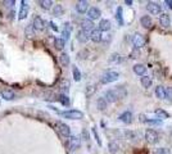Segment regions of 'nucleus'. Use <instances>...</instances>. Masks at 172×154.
<instances>
[{
  "mask_svg": "<svg viewBox=\"0 0 172 154\" xmlns=\"http://www.w3.org/2000/svg\"><path fill=\"white\" fill-rule=\"evenodd\" d=\"M127 95V91L123 86H118V88H114V89H111V90H107L104 93V99L109 103H114L120 99H123V98Z\"/></svg>",
  "mask_w": 172,
  "mask_h": 154,
  "instance_id": "f257e3e1",
  "label": "nucleus"
},
{
  "mask_svg": "<svg viewBox=\"0 0 172 154\" xmlns=\"http://www.w3.org/2000/svg\"><path fill=\"white\" fill-rule=\"evenodd\" d=\"M60 116L64 118H68V119H82L84 118V113L77 109H70V110L60 112Z\"/></svg>",
  "mask_w": 172,
  "mask_h": 154,
  "instance_id": "f03ea898",
  "label": "nucleus"
},
{
  "mask_svg": "<svg viewBox=\"0 0 172 154\" xmlns=\"http://www.w3.org/2000/svg\"><path fill=\"white\" fill-rule=\"evenodd\" d=\"M118 77H120V73L116 72V71H108L102 75V78H100V82L104 83V85H107V83H112L114 81L118 80Z\"/></svg>",
  "mask_w": 172,
  "mask_h": 154,
  "instance_id": "7ed1b4c3",
  "label": "nucleus"
},
{
  "mask_svg": "<svg viewBox=\"0 0 172 154\" xmlns=\"http://www.w3.org/2000/svg\"><path fill=\"white\" fill-rule=\"evenodd\" d=\"M145 140L149 143V144H157L159 141V134H158L155 130H152V129H148L145 131Z\"/></svg>",
  "mask_w": 172,
  "mask_h": 154,
  "instance_id": "20e7f679",
  "label": "nucleus"
},
{
  "mask_svg": "<svg viewBox=\"0 0 172 154\" xmlns=\"http://www.w3.org/2000/svg\"><path fill=\"white\" fill-rule=\"evenodd\" d=\"M55 127H57L58 132H59L63 137H70V136H71V129H70L68 125H65V123L58 121V122L55 123Z\"/></svg>",
  "mask_w": 172,
  "mask_h": 154,
  "instance_id": "39448f33",
  "label": "nucleus"
},
{
  "mask_svg": "<svg viewBox=\"0 0 172 154\" xmlns=\"http://www.w3.org/2000/svg\"><path fill=\"white\" fill-rule=\"evenodd\" d=\"M147 9L153 16H158V14H161V13H162V7L158 3H154V2H148Z\"/></svg>",
  "mask_w": 172,
  "mask_h": 154,
  "instance_id": "423d86ee",
  "label": "nucleus"
},
{
  "mask_svg": "<svg viewBox=\"0 0 172 154\" xmlns=\"http://www.w3.org/2000/svg\"><path fill=\"white\" fill-rule=\"evenodd\" d=\"M30 13V5L27 2H22V5H21V9H19V13H18V19L22 21V19H26Z\"/></svg>",
  "mask_w": 172,
  "mask_h": 154,
  "instance_id": "0eeeda50",
  "label": "nucleus"
},
{
  "mask_svg": "<svg viewBox=\"0 0 172 154\" xmlns=\"http://www.w3.org/2000/svg\"><path fill=\"white\" fill-rule=\"evenodd\" d=\"M32 27L35 29V31H43L45 29V22L40 16H35L32 19Z\"/></svg>",
  "mask_w": 172,
  "mask_h": 154,
  "instance_id": "6e6552de",
  "label": "nucleus"
},
{
  "mask_svg": "<svg viewBox=\"0 0 172 154\" xmlns=\"http://www.w3.org/2000/svg\"><path fill=\"white\" fill-rule=\"evenodd\" d=\"M100 16H102V12H100L99 8H96V7H91V8H89V10H87V17H89L90 21L99 19Z\"/></svg>",
  "mask_w": 172,
  "mask_h": 154,
  "instance_id": "1a4fd4ad",
  "label": "nucleus"
},
{
  "mask_svg": "<svg viewBox=\"0 0 172 154\" xmlns=\"http://www.w3.org/2000/svg\"><path fill=\"white\" fill-rule=\"evenodd\" d=\"M67 145H68L70 150H76V149L80 148V145H81V139L77 137V136H70Z\"/></svg>",
  "mask_w": 172,
  "mask_h": 154,
  "instance_id": "9d476101",
  "label": "nucleus"
},
{
  "mask_svg": "<svg viewBox=\"0 0 172 154\" xmlns=\"http://www.w3.org/2000/svg\"><path fill=\"white\" fill-rule=\"evenodd\" d=\"M132 45H134L136 49L143 48V46L145 45V40H144V37H143L140 34L134 35V36H132Z\"/></svg>",
  "mask_w": 172,
  "mask_h": 154,
  "instance_id": "9b49d317",
  "label": "nucleus"
},
{
  "mask_svg": "<svg viewBox=\"0 0 172 154\" xmlns=\"http://www.w3.org/2000/svg\"><path fill=\"white\" fill-rule=\"evenodd\" d=\"M123 135H125V137H126L127 140H130L131 143H135V141H138V140L140 139V134H139V132L131 131V130H126V131L123 132Z\"/></svg>",
  "mask_w": 172,
  "mask_h": 154,
  "instance_id": "f8f14e48",
  "label": "nucleus"
},
{
  "mask_svg": "<svg viewBox=\"0 0 172 154\" xmlns=\"http://www.w3.org/2000/svg\"><path fill=\"white\" fill-rule=\"evenodd\" d=\"M76 10L80 13V14H84L89 10V2L86 0H81V2H77L76 3Z\"/></svg>",
  "mask_w": 172,
  "mask_h": 154,
  "instance_id": "ddd939ff",
  "label": "nucleus"
},
{
  "mask_svg": "<svg viewBox=\"0 0 172 154\" xmlns=\"http://www.w3.org/2000/svg\"><path fill=\"white\" fill-rule=\"evenodd\" d=\"M132 118H134V116H132V113L130 110H125L118 116V119H120L121 122H123V123H131Z\"/></svg>",
  "mask_w": 172,
  "mask_h": 154,
  "instance_id": "4468645a",
  "label": "nucleus"
},
{
  "mask_svg": "<svg viewBox=\"0 0 172 154\" xmlns=\"http://www.w3.org/2000/svg\"><path fill=\"white\" fill-rule=\"evenodd\" d=\"M94 26H95L94 22L90 21L89 18H85V19L81 21V30H85L87 32H91L92 30H94Z\"/></svg>",
  "mask_w": 172,
  "mask_h": 154,
  "instance_id": "2eb2a0df",
  "label": "nucleus"
},
{
  "mask_svg": "<svg viewBox=\"0 0 172 154\" xmlns=\"http://www.w3.org/2000/svg\"><path fill=\"white\" fill-rule=\"evenodd\" d=\"M77 40L80 41V43H82V44H85V43H87V41L90 40V32H87V31H85V30H80L77 32Z\"/></svg>",
  "mask_w": 172,
  "mask_h": 154,
  "instance_id": "dca6fc26",
  "label": "nucleus"
},
{
  "mask_svg": "<svg viewBox=\"0 0 172 154\" xmlns=\"http://www.w3.org/2000/svg\"><path fill=\"white\" fill-rule=\"evenodd\" d=\"M112 29V23H111V21L109 19H102L100 22H99V31L102 32V31H104V32H107V31H109Z\"/></svg>",
  "mask_w": 172,
  "mask_h": 154,
  "instance_id": "f3484780",
  "label": "nucleus"
},
{
  "mask_svg": "<svg viewBox=\"0 0 172 154\" xmlns=\"http://www.w3.org/2000/svg\"><path fill=\"white\" fill-rule=\"evenodd\" d=\"M159 24L162 27H164V29H167V27L171 24V18L167 13H161L159 14Z\"/></svg>",
  "mask_w": 172,
  "mask_h": 154,
  "instance_id": "a211bd4d",
  "label": "nucleus"
},
{
  "mask_svg": "<svg viewBox=\"0 0 172 154\" xmlns=\"http://www.w3.org/2000/svg\"><path fill=\"white\" fill-rule=\"evenodd\" d=\"M140 24L144 27V29H150L153 26V19L150 16H143L140 18Z\"/></svg>",
  "mask_w": 172,
  "mask_h": 154,
  "instance_id": "6ab92c4d",
  "label": "nucleus"
},
{
  "mask_svg": "<svg viewBox=\"0 0 172 154\" xmlns=\"http://www.w3.org/2000/svg\"><path fill=\"white\" fill-rule=\"evenodd\" d=\"M132 71H134V73L135 75H138V76H144L145 75V72H147V67H145L144 64H135L134 67H132Z\"/></svg>",
  "mask_w": 172,
  "mask_h": 154,
  "instance_id": "aec40b11",
  "label": "nucleus"
},
{
  "mask_svg": "<svg viewBox=\"0 0 172 154\" xmlns=\"http://www.w3.org/2000/svg\"><path fill=\"white\" fill-rule=\"evenodd\" d=\"M102 32L98 30V29H94L91 32H90V40L94 41V43H100L102 41Z\"/></svg>",
  "mask_w": 172,
  "mask_h": 154,
  "instance_id": "412c9836",
  "label": "nucleus"
},
{
  "mask_svg": "<svg viewBox=\"0 0 172 154\" xmlns=\"http://www.w3.org/2000/svg\"><path fill=\"white\" fill-rule=\"evenodd\" d=\"M71 32H72V26H71V23H70V22H65V23H64L63 32H62V35H63V40H64V41L70 39Z\"/></svg>",
  "mask_w": 172,
  "mask_h": 154,
  "instance_id": "4be33fe9",
  "label": "nucleus"
},
{
  "mask_svg": "<svg viewBox=\"0 0 172 154\" xmlns=\"http://www.w3.org/2000/svg\"><path fill=\"white\" fill-rule=\"evenodd\" d=\"M140 82H141V85H143V88H145V89H149L150 86H152V83H153V80H152V77L150 76H141V78H140Z\"/></svg>",
  "mask_w": 172,
  "mask_h": 154,
  "instance_id": "5701e85b",
  "label": "nucleus"
},
{
  "mask_svg": "<svg viewBox=\"0 0 172 154\" xmlns=\"http://www.w3.org/2000/svg\"><path fill=\"white\" fill-rule=\"evenodd\" d=\"M108 102L104 99L103 96H100V98H98V100H96V107H98V109L99 110H105L108 108Z\"/></svg>",
  "mask_w": 172,
  "mask_h": 154,
  "instance_id": "b1692460",
  "label": "nucleus"
},
{
  "mask_svg": "<svg viewBox=\"0 0 172 154\" xmlns=\"http://www.w3.org/2000/svg\"><path fill=\"white\" fill-rule=\"evenodd\" d=\"M70 62H71V59H70V55H68L67 53H62V54L59 55V63H60L63 67L70 66Z\"/></svg>",
  "mask_w": 172,
  "mask_h": 154,
  "instance_id": "393cba45",
  "label": "nucleus"
},
{
  "mask_svg": "<svg viewBox=\"0 0 172 154\" xmlns=\"http://www.w3.org/2000/svg\"><path fill=\"white\" fill-rule=\"evenodd\" d=\"M140 121L143 123H150V125H162V121L161 119H150V118H147L144 114H140Z\"/></svg>",
  "mask_w": 172,
  "mask_h": 154,
  "instance_id": "a878e982",
  "label": "nucleus"
},
{
  "mask_svg": "<svg viewBox=\"0 0 172 154\" xmlns=\"http://www.w3.org/2000/svg\"><path fill=\"white\" fill-rule=\"evenodd\" d=\"M123 9H122V7H118L117 8V12H116V19H117V22H118V24L120 26H123Z\"/></svg>",
  "mask_w": 172,
  "mask_h": 154,
  "instance_id": "bb28decb",
  "label": "nucleus"
},
{
  "mask_svg": "<svg viewBox=\"0 0 172 154\" xmlns=\"http://www.w3.org/2000/svg\"><path fill=\"white\" fill-rule=\"evenodd\" d=\"M24 35L27 39H32L35 37V29L32 27V24H27L26 26V29H24Z\"/></svg>",
  "mask_w": 172,
  "mask_h": 154,
  "instance_id": "cd10ccee",
  "label": "nucleus"
},
{
  "mask_svg": "<svg viewBox=\"0 0 172 154\" xmlns=\"http://www.w3.org/2000/svg\"><path fill=\"white\" fill-rule=\"evenodd\" d=\"M2 96L4 98L5 100H13L16 98V94L13 93L12 90H3L2 91Z\"/></svg>",
  "mask_w": 172,
  "mask_h": 154,
  "instance_id": "c85d7f7f",
  "label": "nucleus"
},
{
  "mask_svg": "<svg viewBox=\"0 0 172 154\" xmlns=\"http://www.w3.org/2000/svg\"><path fill=\"white\" fill-rule=\"evenodd\" d=\"M154 94H155V96L158 98V99H161V100H163L164 99V88L163 86H157L155 88V91H154Z\"/></svg>",
  "mask_w": 172,
  "mask_h": 154,
  "instance_id": "c756f323",
  "label": "nucleus"
},
{
  "mask_svg": "<svg viewBox=\"0 0 172 154\" xmlns=\"http://www.w3.org/2000/svg\"><path fill=\"white\" fill-rule=\"evenodd\" d=\"M63 13H64V9L60 4H57V5L53 7V14H54L55 17H60Z\"/></svg>",
  "mask_w": 172,
  "mask_h": 154,
  "instance_id": "7c9ffc66",
  "label": "nucleus"
},
{
  "mask_svg": "<svg viewBox=\"0 0 172 154\" xmlns=\"http://www.w3.org/2000/svg\"><path fill=\"white\" fill-rule=\"evenodd\" d=\"M64 45H65V41H64L62 37H57V39L54 40V46H55L57 50H63Z\"/></svg>",
  "mask_w": 172,
  "mask_h": 154,
  "instance_id": "2f4dec72",
  "label": "nucleus"
},
{
  "mask_svg": "<svg viewBox=\"0 0 172 154\" xmlns=\"http://www.w3.org/2000/svg\"><path fill=\"white\" fill-rule=\"evenodd\" d=\"M108 149H109V151L112 153V154H116L118 150H120V145H118V143L117 141H111L109 144H108Z\"/></svg>",
  "mask_w": 172,
  "mask_h": 154,
  "instance_id": "473e14b6",
  "label": "nucleus"
},
{
  "mask_svg": "<svg viewBox=\"0 0 172 154\" xmlns=\"http://www.w3.org/2000/svg\"><path fill=\"white\" fill-rule=\"evenodd\" d=\"M39 5H40L43 9H45V10H49L51 8V5H53V2H51V0H40V2H39Z\"/></svg>",
  "mask_w": 172,
  "mask_h": 154,
  "instance_id": "72a5a7b5",
  "label": "nucleus"
},
{
  "mask_svg": "<svg viewBox=\"0 0 172 154\" xmlns=\"http://www.w3.org/2000/svg\"><path fill=\"white\" fill-rule=\"evenodd\" d=\"M154 113L158 116V118H159L161 121L164 119V118H168V117H169V114L167 113V112H164L163 109H155V110H154Z\"/></svg>",
  "mask_w": 172,
  "mask_h": 154,
  "instance_id": "f704fd0d",
  "label": "nucleus"
},
{
  "mask_svg": "<svg viewBox=\"0 0 172 154\" xmlns=\"http://www.w3.org/2000/svg\"><path fill=\"white\" fill-rule=\"evenodd\" d=\"M72 75H73V80L75 81H80L81 80V72H80V69H78L76 66L72 67Z\"/></svg>",
  "mask_w": 172,
  "mask_h": 154,
  "instance_id": "c9c22d12",
  "label": "nucleus"
},
{
  "mask_svg": "<svg viewBox=\"0 0 172 154\" xmlns=\"http://www.w3.org/2000/svg\"><path fill=\"white\" fill-rule=\"evenodd\" d=\"M58 100L60 102V104H62V105H65V107H68V105H70V98H68L67 95H65V94L59 95Z\"/></svg>",
  "mask_w": 172,
  "mask_h": 154,
  "instance_id": "e433bc0d",
  "label": "nucleus"
},
{
  "mask_svg": "<svg viewBox=\"0 0 172 154\" xmlns=\"http://www.w3.org/2000/svg\"><path fill=\"white\" fill-rule=\"evenodd\" d=\"M60 90L64 93V94H67L70 91V81L68 80H64L62 82V85H60Z\"/></svg>",
  "mask_w": 172,
  "mask_h": 154,
  "instance_id": "4c0bfd02",
  "label": "nucleus"
},
{
  "mask_svg": "<svg viewBox=\"0 0 172 154\" xmlns=\"http://www.w3.org/2000/svg\"><path fill=\"white\" fill-rule=\"evenodd\" d=\"M109 61H111L112 63H121V62H122V58H121V55H120V54L114 53V54H112V55H111Z\"/></svg>",
  "mask_w": 172,
  "mask_h": 154,
  "instance_id": "58836bf2",
  "label": "nucleus"
},
{
  "mask_svg": "<svg viewBox=\"0 0 172 154\" xmlns=\"http://www.w3.org/2000/svg\"><path fill=\"white\" fill-rule=\"evenodd\" d=\"M164 99L172 103V88L164 89Z\"/></svg>",
  "mask_w": 172,
  "mask_h": 154,
  "instance_id": "ea45409f",
  "label": "nucleus"
},
{
  "mask_svg": "<svg viewBox=\"0 0 172 154\" xmlns=\"http://www.w3.org/2000/svg\"><path fill=\"white\" fill-rule=\"evenodd\" d=\"M94 91H95V86L94 85H89L86 88V96H91L92 94H94Z\"/></svg>",
  "mask_w": 172,
  "mask_h": 154,
  "instance_id": "a19ab883",
  "label": "nucleus"
},
{
  "mask_svg": "<svg viewBox=\"0 0 172 154\" xmlns=\"http://www.w3.org/2000/svg\"><path fill=\"white\" fill-rule=\"evenodd\" d=\"M155 154H171V150L167 148H159L155 150Z\"/></svg>",
  "mask_w": 172,
  "mask_h": 154,
  "instance_id": "79ce46f5",
  "label": "nucleus"
},
{
  "mask_svg": "<svg viewBox=\"0 0 172 154\" xmlns=\"http://www.w3.org/2000/svg\"><path fill=\"white\" fill-rule=\"evenodd\" d=\"M3 4L5 7H8V8H13L14 4H16V2H14V0H5V2H3Z\"/></svg>",
  "mask_w": 172,
  "mask_h": 154,
  "instance_id": "37998d69",
  "label": "nucleus"
},
{
  "mask_svg": "<svg viewBox=\"0 0 172 154\" xmlns=\"http://www.w3.org/2000/svg\"><path fill=\"white\" fill-rule=\"evenodd\" d=\"M92 134H94V136H95V140H96L98 145H102V140L99 139V135H98V132H96V129H95V127H92Z\"/></svg>",
  "mask_w": 172,
  "mask_h": 154,
  "instance_id": "c03bdc74",
  "label": "nucleus"
},
{
  "mask_svg": "<svg viewBox=\"0 0 172 154\" xmlns=\"http://www.w3.org/2000/svg\"><path fill=\"white\" fill-rule=\"evenodd\" d=\"M49 24H50V27H51V29H53V30H54L55 32L58 31V27H57V24H55L54 22H51V21H50V22H49Z\"/></svg>",
  "mask_w": 172,
  "mask_h": 154,
  "instance_id": "a18cd8bd",
  "label": "nucleus"
},
{
  "mask_svg": "<svg viewBox=\"0 0 172 154\" xmlns=\"http://www.w3.org/2000/svg\"><path fill=\"white\" fill-rule=\"evenodd\" d=\"M164 4H166V7H167V8L172 9V0H166V2H164Z\"/></svg>",
  "mask_w": 172,
  "mask_h": 154,
  "instance_id": "49530a36",
  "label": "nucleus"
},
{
  "mask_svg": "<svg viewBox=\"0 0 172 154\" xmlns=\"http://www.w3.org/2000/svg\"><path fill=\"white\" fill-rule=\"evenodd\" d=\"M82 135H84L85 140H89V134H87V131H86V130H84V131H82Z\"/></svg>",
  "mask_w": 172,
  "mask_h": 154,
  "instance_id": "de8ad7c7",
  "label": "nucleus"
},
{
  "mask_svg": "<svg viewBox=\"0 0 172 154\" xmlns=\"http://www.w3.org/2000/svg\"><path fill=\"white\" fill-rule=\"evenodd\" d=\"M13 16H14V12H10V13H9V16H8V17H9L10 19H12V18H13Z\"/></svg>",
  "mask_w": 172,
  "mask_h": 154,
  "instance_id": "09e8293b",
  "label": "nucleus"
},
{
  "mask_svg": "<svg viewBox=\"0 0 172 154\" xmlns=\"http://www.w3.org/2000/svg\"><path fill=\"white\" fill-rule=\"evenodd\" d=\"M125 3H126L127 5H131V4H132V2H131V0H126V2H125Z\"/></svg>",
  "mask_w": 172,
  "mask_h": 154,
  "instance_id": "8fccbe9b",
  "label": "nucleus"
}]
</instances>
